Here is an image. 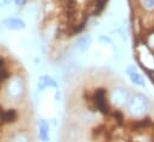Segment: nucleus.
<instances>
[{
    "instance_id": "f257e3e1",
    "label": "nucleus",
    "mask_w": 154,
    "mask_h": 142,
    "mask_svg": "<svg viewBox=\"0 0 154 142\" xmlns=\"http://www.w3.org/2000/svg\"><path fill=\"white\" fill-rule=\"evenodd\" d=\"M93 102H94L97 109H98L102 113H104V115L109 113V106H108L106 99H105V90H103V88L97 90V91L94 92Z\"/></svg>"
},
{
    "instance_id": "f03ea898",
    "label": "nucleus",
    "mask_w": 154,
    "mask_h": 142,
    "mask_svg": "<svg viewBox=\"0 0 154 142\" xmlns=\"http://www.w3.org/2000/svg\"><path fill=\"white\" fill-rule=\"evenodd\" d=\"M2 24L8 30L18 31V30L25 29V22L22 18H18V17H7L2 20Z\"/></svg>"
},
{
    "instance_id": "7ed1b4c3",
    "label": "nucleus",
    "mask_w": 154,
    "mask_h": 142,
    "mask_svg": "<svg viewBox=\"0 0 154 142\" xmlns=\"http://www.w3.org/2000/svg\"><path fill=\"white\" fill-rule=\"evenodd\" d=\"M91 41H92V38H91V36L90 35L81 36L77 42V49L79 50V51H81V53L86 51V50L90 48Z\"/></svg>"
},
{
    "instance_id": "20e7f679",
    "label": "nucleus",
    "mask_w": 154,
    "mask_h": 142,
    "mask_svg": "<svg viewBox=\"0 0 154 142\" xmlns=\"http://www.w3.org/2000/svg\"><path fill=\"white\" fill-rule=\"evenodd\" d=\"M127 72H128V75H129V78L131 79V81L134 84H137L140 86H145V81H143L142 76L137 73V71L135 69V67H128Z\"/></svg>"
},
{
    "instance_id": "39448f33",
    "label": "nucleus",
    "mask_w": 154,
    "mask_h": 142,
    "mask_svg": "<svg viewBox=\"0 0 154 142\" xmlns=\"http://www.w3.org/2000/svg\"><path fill=\"white\" fill-rule=\"evenodd\" d=\"M16 119H17V112H16V110L10 109V110L4 111V115H2V118H1L2 122H5V123H12Z\"/></svg>"
},
{
    "instance_id": "423d86ee",
    "label": "nucleus",
    "mask_w": 154,
    "mask_h": 142,
    "mask_svg": "<svg viewBox=\"0 0 154 142\" xmlns=\"http://www.w3.org/2000/svg\"><path fill=\"white\" fill-rule=\"evenodd\" d=\"M48 130H49V127H48L47 122L42 121L41 124H39V137H41L42 141L48 140Z\"/></svg>"
},
{
    "instance_id": "0eeeda50",
    "label": "nucleus",
    "mask_w": 154,
    "mask_h": 142,
    "mask_svg": "<svg viewBox=\"0 0 154 142\" xmlns=\"http://www.w3.org/2000/svg\"><path fill=\"white\" fill-rule=\"evenodd\" d=\"M149 124H151V121H149L148 118H146V119H142V121H139V122H136V123L134 124V128L139 129V128H143V127H147V125H149Z\"/></svg>"
},
{
    "instance_id": "6e6552de",
    "label": "nucleus",
    "mask_w": 154,
    "mask_h": 142,
    "mask_svg": "<svg viewBox=\"0 0 154 142\" xmlns=\"http://www.w3.org/2000/svg\"><path fill=\"white\" fill-rule=\"evenodd\" d=\"M105 4H106V0H99V1L97 2V5H96V13L102 12V11L104 10Z\"/></svg>"
},
{
    "instance_id": "1a4fd4ad",
    "label": "nucleus",
    "mask_w": 154,
    "mask_h": 142,
    "mask_svg": "<svg viewBox=\"0 0 154 142\" xmlns=\"http://www.w3.org/2000/svg\"><path fill=\"white\" fill-rule=\"evenodd\" d=\"M142 5L146 10H154V0H142Z\"/></svg>"
},
{
    "instance_id": "9d476101",
    "label": "nucleus",
    "mask_w": 154,
    "mask_h": 142,
    "mask_svg": "<svg viewBox=\"0 0 154 142\" xmlns=\"http://www.w3.org/2000/svg\"><path fill=\"white\" fill-rule=\"evenodd\" d=\"M114 116H115L116 121H117L119 124H122V121H123V115H122L119 111H116L115 113H114Z\"/></svg>"
},
{
    "instance_id": "9b49d317",
    "label": "nucleus",
    "mask_w": 154,
    "mask_h": 142,
    "mask_svg": "<svg viewBox=\"0 0 154 142\" xmlns=\"http://www.w3.org/2000/svg\"><path fill=\"white\" fill-rule=\"evenodd\" d=\"M29 0H14V5L18 6V7H22V6H25L28 4Z\"/></svg>"
},
{
    "instance_id": "f8f14e48",
    "label": "nucleus",
    "mask_w": 154,
    "mask_h": 142,
    "mask_svg": "<svg viewBox=\"0 0 154 142\" xmlns=\"http://www.w3.org/2000/svg\"><path fill=\"white\" fill-rule=\"evenodd\" d=\"M8 76V73L5 71V69H0V82H2Z\"/></svg>"
},
{
    "instance_id": "ddd939ff",
    "label": "nucleus",
    "mask_w": 154,
    "mask_h": 142,
    "mask_svg": "<svg viewBox=\"0 0 154 142\" xmlns=\"http://www.w3.org/2000/svg\"><path fill=\"white\" fill-rule=\"evenodd\" d=\"M11 4H14V0H2L1 1V5L2 6H8Z\"/></svg>"
},
{
    "instance_id": "4468645a",
    "label": "nucleus",
    "mask_w": 154,
    "mask_h": 142,
    "mask_svg": "<svg viewBox=\"0 0 154 142\" xmlns=\"http://www.w3.org/2000/svg\"><path fill=\"white\" fill-rule=\"evenodd\" d=\"M4 67H5V60L0 57V69H4Z\"/></svg>"
}]
</instances>
